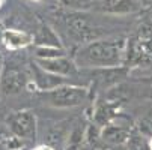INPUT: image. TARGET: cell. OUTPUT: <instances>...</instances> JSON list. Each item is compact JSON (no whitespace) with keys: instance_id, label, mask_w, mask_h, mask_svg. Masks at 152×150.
Here are the masks:
<instances>
[{"instance_id":"6da1fadb","label":"cell","mask_w":152,"mask_h":150,"mask_svg":"<svg viewBox=\"0 0 152 150\" xmlns=\"http://www.w3.org/2000/svg\"><path fill=\"white\" fill-rule=\"evenodd\" d=\"M128 56V41L122 36L98 38L83 44L74 60L78 68L89 69H112L119 68Z\"/></svg>"},{"instance_id":"7a4b0ae2","label":"cell","mask_w":152,"mask_h":150,"mask_svg":"<svg viewBox=\"0 0 152 150\" xmlns=\"http://www.w3.org/2000/svg\"><path fill=\"white\" fill-rule=\"evenodd\" d=\"M41 101L53 108H72V107L83 105L89 99V89L84 86L63 84L51 90L39 93Z\"/></svg>"},{"instance_id":"3957f363","label":"cell","mask_w":152,"mask_h":150,"mask_svg":"<svg viewBox=\"0 0 152 150\" xmlns=\"http://www.w3.org/2000/svg\"><path fill=\"white\" fill-rule=\"evenodd\" d=\"M6 125L9 132L17 135L23 141H35L38 131V120L36 114L32 110H20L12 113L8 117Z\"/></svg>"},{"instance_id":"277c9868","label":"cell","mask_w":152,"mask_h":150,"mask_svg":"<svg viewBox=\"0 0 152 150\" xmlns=\"http://www.w3.org/2000/svg\"><path fill=\"white\" fill-rule=\"evenodd\" d=\"M32 78L26 74V71L18 68H3L0 75V95L2 96H14L21 93L29 87Z\"/></svg>"},{"instance_id":"5b68a950","label":"cell","mask_w":152,"mask_h":150,"mask_svg":"<svg viewBox=\"0 0 152 150\" xmlns=\"http://www.w3.org/2000/svg\"><path fill=\"white\" fill-rule=\"evenodd\" d=\"M92 11L112 15V17H124L131 15L142 9L140 0H94L91 3Z\"/></svg>"},{"instance_id":"8992f818","label":"cell","mask_w":152,"mask_h":150,"mask_svg":"<svg viewBox=\"0 0 152 150\" xmlns=\"http://www.w3.org/2000/svg\"><path fill=\"white\" fill-rule=\"evenodd\" d=\"M35 63L42 68L45 72H50L53 75L59 77H74L78 72V66L74 59H69L68 56L63 57H54V59H35Z\"/></svg>"},{"instance_id":"52a82bcc","label":"cell","mask_w":152,"mask_h":150,"mask_svg":"<svg viewBox=\"0 0 152 150\" xmlns=\"http://www.w3.org/2000/svg\"><path fill=\"white\" fill-rule=\"evenodd\" d=\"M131 132H133V129H131V128H128V125L115 123L112 120L110 123H107L105 126H102V129H101V140L104 143H107L108 146L121 147V146L126 144Z\"/></svg>"},{"instance_id":"ba28073f","label":"cell","mask_w":152,"mask_h":150,"mask_svg":"<svg viewBox=\"0 0 152 150\" xmlns=\"http://www.w3.org/2000/svg\"><path fill=\"white\" fill-rule=\"evenodd\" d=\"M2 41L8 50H23L26 47H30L32 44H35V36L32 33L27 32H21V30H5L2 35Z\"/></svg>"},{"instance_id":"9c48e42d","label":"cell","mask_w":152,"mask_h":150,"mask_svg":"<svg viewBox=\"0 0 152 150\" xmlns=\"http://www.w3.org/2000/svg\"><path fill=\"white\" fill-rule=\"evenodd\" d=\"M35 42H36V45L63 48L62 44H60V41H59V36L56 35V32L53 29H50L47 24H44L39 29V35H38V38H35Z\"/></svg>"},{"instance_id":"30bf717a","label":"cell","mask_w":152,"mask_h":150,"mask_svg":"<svg viewBox=\"0 0 152 150\" xmlns=\"http://www.w3.org/2000/svg\"><path fill=\"white\" fill-rule=\"evenodd\" d=\"M115 108L110 102H105V104H99L96 108H95V113H94V117H95V122L99 125V126H105L107 123H110L112 120H115Z\"/></svg>"},{"instance_id":"8fae6325","label":"cell","mask_w":152,"mask_h":150,"mask_svg":"<svg viewBox=\"0 0 152 150\" xmlns=\"http://www.w3.org/2000/svg\"><path fill=\"white\" fill-rule=\"evenodd\" d=\"M125 150H152V147H151L149 138L142 135L134 128L131 135L128 138V141H126V144H125Z\"/></svg>"},{"instance_id":"7c38bea8","label":"cell","mask_w":152,"mask_h":150,"mask_svg":"<svg viewBox=\"0 0 152 150\" xmlns=\"http://www.w3.org/2000/svg\"><path fill=\"white\" fill-rule=\"evenodd\" d=\"M66 56V50L59 47H44L36 45L35 47V59H54Z\"/></svg>"},{"instance_id":"4fadbf2b","label":"cell","mask_w":152,"mask_h":150,"mask_svg":"<svg viewBox=\"0 0 152 150\" xmlns=\"http://www.w3.org/2000/svg\"><path fill=\"white\" fill-rule=\"evenodd\" d=\"M136 129L146 138H152V110L139 117L136 123Z\"/></svg>"},{"instance_id":"5bb4252c","label":"cell","mask_w":152,"mask_h":150,"mask_svg":"<svg viewBox=\"0 0 152 150\" xmlns=\"http://www.w3.org/2000/svg\"><path fill=\"white\" fill-rule=\"evenodd\" d=\"M2 143L5 144L6 149L9 150H18L21 146H23V140L18 138L17 135L14 134H9V135H2Z\"/></svg>"},{"instance_id":"9a60e30c","label":"cell","mask_w":152,"mask_h":150,"mask_svg":"<svg viewBox=\"0 0 152 150\" xmlns=\"http://www.w3.org/2000/svg\"><path fill=\"white\" fill-rule=\"evenodd\" d=\"M33 150H56V149L53 146H50V144H41V146L35 147Z\"/></svg>"},{"instance_id":"2e32d148","label":"cell","mask_w":152,"mask_h":150,"mask_svg":"<svg viewBox=\"0 0 152 150\" xmlns=\"http://www.w3.org/2000/svg\"><path fill=\"white\" fill-rule=\"evenodd\" d=\"M3 57H2V54H0V75H2V71H3Z\"/></svg>"},{"instance_id":"e0dca14e","label":"cell","mask_w":152,"mask_h":150,"mask_svg":"<svg viewBox=\"0 0 152 150\" xmlns=\"http://www.w3.org/2000/svg\"><path fill=\"white\" fill-rule=\"evenodd\" d=\"M2 5H3V0H0V8H2Z\"/></svg>"},{"instance_id":"ac0fdd59","label":"cell","mask_w":152,"mask_h":150,"mask_svg":"<svg viewBox=\"0 0 152 150\" xmlns=\"http://www.w3.org/2000/svg\"><path fill=\"white\" fill-rule=\"evenodd\" d=\"M33 2H41V0H33Z\"/></svg>"},{"instance_id":"d6986e66","label":"cell","mask_w":152,"mask_h":150,"mask_svg":"<svg viewBox=\"0 0 152 150\" xmlns=\"http://www.w3.org/2000/svg\"><path fill=\"white\" fill-rule=\"evenodd\" d=\"M151 2H152V0H151Z\"/></svg>"},{"instance_id":"ffe728a7","label":"cell","mask_w":152,"mask_h":150,"mask_svg":"<svg viewBox=\"0 0 152 150\" xmlns=\"http://www.w3.org/2000/svg\"><path fill=\"white\" fill-rule=\"evenodd\" d=\"M113 150H115V149H113Z\"/></svg>"}]
</instances>
